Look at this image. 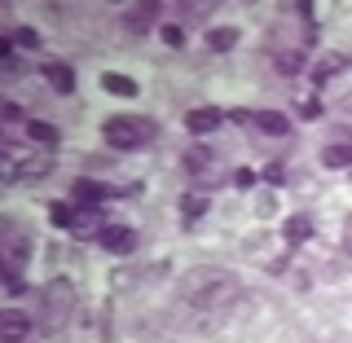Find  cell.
Masks as SVG:
<instances>
[{"label":"cell","instance_id":"30bf717a","mask_svg":"<svg viewBox=\"0 0 352 343\" xmlns=\"http://www.w3.org/2000/svg\"><path fill=\"white\" fill-rule=\"evenodd\" d=\"M185 128H190L194 137H207V132H216V128H220V110H216V106L190 110V115H185Z\"/></svg>","mask_w":352,"mask_h":343},{"label":"cell","instance_id":"9a60e30c","mask_svg":"<svg viewBox=\"0 0 352 343\" xmlns=\"http://www.w3.org/2000/svg\"><path fill=\"white\" fill-rule=\"evenodd\" d=\"M238 44V27H207V49L212 53H225Z\"/></svg>","mask_w":352,"mask_h":343},{"label":"cell","instance_id":"cb8c5ba5","mask_svg":"<svg viewBox=\"0 0 352 343\" xmlns=\"http://www.w3.org/2000/svg\"><path fill=\"white\" fill-rule=\"evenodd\" d=\"M264 181H269V185H282L286 181V168H282V163H269V168H264Z\"/></svg>","mask_w":352,"mask_h":343},{"label":"cell","instance_id":"5b68a950","mask_svg":"<svg viewBox=\"0 0 352 343\" xmlns=\"http://www.w3.org/2000/svg\"><path fill=\"white\" fill-rule=\"evenodd\" d=\"M53 163L44 159V154H18L14 141H5V181H40V176H49Z\"/></svg>","mask_w":352,"mask_h":343},{"label":"cell","instance_id":"4316f807","mask_svg":"<svg viewBox=\"0 0 352 343\" xmlns=\"http://www.w3.org/2000/svg\"><path fill=\"white\" fill-rule=\"evenodd\" d=\"M344 247H348V251H352V216H348V220H344Z\"/></svg>","mask_w":352,"mask_h":343},{"label":"cell","instance_id":"2e32d148","mask_svg":"<svg viewBox=\"0 0 352 343\" xmlns=\"http://www.w3.org/2000/svg\"><path fill=\"white\" fill-rule=\"evenodd\" d=\"M154 14H159V5H154V0H150V5H132L128 14H124V22H128L132 31H150V22H154Z\"/></svg>","mask_w":352,"mask_h":343},{"label":"cell","instance_id":"277c9868","mask_svg":"<svg viewBox=\"0 0 352 343\" xmlns=\"http://www.w3.org/2000/svg\"><path fill=\"white\" fill-rule=\"evenodd\" d=\"M0 247H5V286H9V295H18L22 291V278L18 273L27 269V256H31V238L22 234V225L18 220H5V225H0Z\"/></svg>","mask_w":352,"mask_h":343},{"label":"cell","instance_id":"8fae6325","mask_svg":"<svg viewBox=\"0 0 352 343\" xmlns=\"http://www.w3.org/2000/svg\"><path fill=\"white\" fill-rule=\"evenodd\" d=\"M348 66H352V62L344 58V53H322V58H317V66H313V80L326 84V80H335V75H344Z\"/></svg>","mask_w":352,"mask_h":343},{"label":"cell","instance_id":"4fadbf2b","mask_svg":"<svg viewBox=\"0 0 352 343\" xmlns=\"http://www.w3.org/2000/svg\"><path fill=\"white\" fill-rule=\"evenodd\" d=\"M282 238L291 242V247H304V242L313 238V216H291L282 225Z\"/></svg>","mask_w":352,"mask_h":343},{"label":"cell","instance_id":"6da1fadb","mask_svg":"<svg viewBox=\"0 0 352 343\" xmlns=\"http://www.w3.org/2000/svg\"><path fill=\"white\" fill-rule=\"evenodd\" d=\"M176 295H181L185 308L194 313H207L216 322L220 308H234L242 300V282L225 269H190L181 282H176Z\"/></svg>","mask_w":352,"mask_h":343},{"label":"cell","instance_id":"484cf974","mask_svg":"<svg viewBox=\"0 0 352 343\" xmlns=\"http://www.w3.org/2000/svg\"><path fill=\"white\" fill-rule=\"evenodd\" d=\"M300 115H304V119H313V115H322V102H300Z\"/></svg>","mask_w":352,"mask_h":343},{"label":"cell","instance_id":"ac0fdd59","mask_svg":"<svg viewBox=\"0 0 352 343\" xmlns=\"http://www.w3.org/2000/svg\"><path fill=\"white\" fill-rule=\"evenodd\" d=\"M27 137H31V146H36V141H40V146H58V128L44 124V119H31V124H27Z\"/></svg>","mask_w":352,"mask_h":343},{"label":"cell","instance_id":"9c48e42d","mask_svg":"<svg viewBox=\"0 0 352 343\" xmlns=\"http://www.w3.org/2000/svg\"><path fill=\"white\" fill-rule=\"evenodd\" d=\"M40 71H44V80H49L53 88H58L62 97H71V93H75V71H71L66 62H44Z\"/></svg>","mask_w":352,"mask_h":343},{"label":"cell","instance_id":"8992f818","mask_svg":"<svg viewBox=\"0 0 352 343\" xmlns=\"http://www.w3.org/2000/svg\"><path fill=\"white\" fill-rule=\"evenodd\" d=\"M97 242H102L106 251H115V256H132V251H137V234H132L128 225H102L97 229Z\"/></svg>","mask_w":352,"mask_h":343},{"label":"cell","instance_id":"44dd1931","mask_svg":"<svg viewBox=\"0 0 352 343\" xmlns=\"http://www.w3.org/2000/svg\"><path fill=\"white\" fill-rule=\"evenodd\" d=\"M273 66H278L282 75H295V71H304V53L300 49H286V53H278V62H273Z\"/></svg>","mask_w":352,"mask_h":343},{"label":"cell","instance_id":"3957f363","mask_svg":"<svg viewBox=\"0 0 352 343\" xmlns=\"http://www.w3.org/2000/svg\"><path fill=\"white\" fill-rule=\"evenodd\" d=\"M154 132H159L154 119H141V115H110L102 124L106 146H115V150H141L154 141Z\"/></svg>","mask_w":352,"mask_h":343},{"label":"cell","instance_id":"7a4b0ae2","mask_svg":"<svg viewBox=\"0 0 352 343\" xmlns=\"http://www.w3.org/2000/svg\"><path fill=\"white\" fill-rule=\"evenodd\" d=\"M71 313H75V286L66 278L44 282V291H40V326L49 330V335H58V330L71 322Z\"/></svg>","mask_w":352,"mask_h":343},{"label":"cell","instance_id":"e0dca14e","mask_svg":"<svg viewBox=\"0 0 352 343\" xmlns=\"http://www.w3.org/2000/svg\"><path fill=\"white\" fill-rule=\"evenodd\" d=\"M322 168H335V172L352 168V141H348V146H326L322 150Z\"/></svg>","mask_w":352,"mask_h":343},{"label":"cell","instance_id":"ffe728a7","mask_svg":"<svg viewBox=\"0 0 352 343\" xmlns=\"http://www.w3.org/2000/svg\"><path fill=\"white\" fill-rule=\"evenodd\" d=\"M49 220L58 229H75V220H80V207H66V203H53L49 207Z\"/></svg>","mask_w":352,"mask_h":343},{"label":"cell","instance_id":"ba28073f","mask_svg":"<svg viewBox=\"0 0 352 343\" xmlns=\"http://www.w3.org/2000/svg\"><path fill=\"white\" fill-rule=\"evenodd\" d=\"M71 198L75 203H84V207H97V203H106V198H115V190L102 181H88V176H80V181L71 185Z\"/></svg>","mask_w":352,"mask_h":343},{"label":"cell","instance_id":"d4e9b609","mask_svg":"<svg viewBox=\"0 0 352 343\" xmlns=\"http://www.w3.org/2000/svg\"><path fill=\"white\" fill-rule=\"evenodd\" d=\"M163 40H168L172 49H181V44H185V31L181 27H163Z\"/></svg>","mask_w":352,"mask_h":343},{"label":"cell","instance_id":"7402d4cb","mask_svg":"<svg viewBox=\"0 0 352 343\" xmlns=\"http://www.w3.org/2000/svg\"><path fill=\"white\" fill-rule=\"evenodd\" d=\"M181 212H185V220H198L207 212V198H198V194H190V198H181Z\"/></svg>","mask_w":352,"mask_h":343},{"label":"cell","instance_id":"5bb4252c","mask_svg":"<svg viewBox=\"0 0 352 343\" xmlns=\"http://www.w3.org/2000/svg\"><path fill=\"white\" fill-rule=\"evenodd\" d=\"M216 168V159H212V150L207 146H194V150H185V172H194V176H207Z\"/></svg>","mask_w":352,"mask_h":343},{"label":"cell","instance_id":"d6986e66","mask_svg":"<svg viewBox=\"0 0 352 343\" xmlns=\"http://www.w3.org/2000/svg\"><path fill=\"white\" fill-rule=\"evenodd\" d=\"M102 88H106V93H115V97H132V93H137V84H132L128 75H115V71L102 75Z\"/></svg>","mask_w":352,"mask_h":343},{"label":"cell","instance_id":"603a6c76","mask_svg":"<svg viewBox=\"0 0 352 343\" xmlns=\"http://www.w3.org/2000/svg\"><path fill=\"white\" fill-rule=\"evenodd\" d=\"M14 44H22V49H36V44H40V31L18 27V31H14Z\"/></svg>","mask_w":352,"mask_h":343},{"label":"cell","instance_id":"7c38bea8","mask_svg":"<svg viewBox=\"0 0 352 343\" xmlns=\"http://www.w3.org/2000/svg\"><path fill=\"white\" fill-rule=\"evenodd\" d=\"M260 132H269V137H282V132H291V119L282 115V110H256V119H251Z\"/></svg>","mask_w":352,"mask_h":343},{"label":"cell","instance_id":"52a82bcc","mask_svg":"<svg viewBox=\"0 0 352 343\" xmlns=\"http://www.w3.org/2000/svg\"><path fill=\"white\" fill-rule=\"evenodd\" d=\"M27 335H31V317L18 313V308H5V313H0V339L5 343H27Z\"/></svg>","mask_w":352,"mask_h":343},{"label":"cell","instance_id":"83f0119b","mask_svg":"<svg viewBox=\"0 0 352 343\" xmlns=\"http://www.w3.org/2000/svg\"><path fill=\"white\" fill-rule=\"evenodd\" d=\"M344 115H352V97H348V102H344Z\"/></svg>","mask_w":352,"mask_h":343}]
</instances>
